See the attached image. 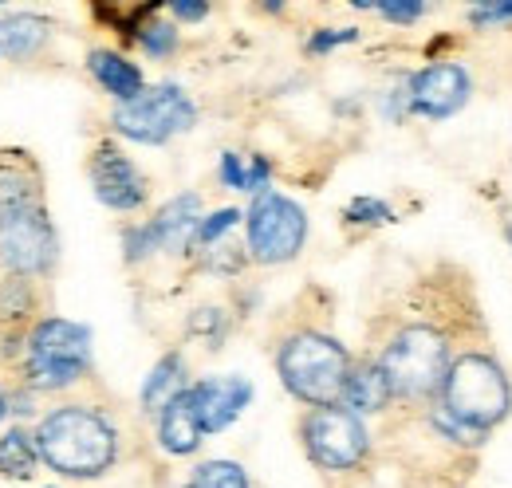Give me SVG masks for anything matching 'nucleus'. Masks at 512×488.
Segmentation results:
<instances>
[{"label":"nucleus","mask_w":512,"mask_h":488,"mask_svg":"<svg viewBox=\"0 0 512 488\" xmlns=\"http://www.w3.org/2000/svg\"><path fill=\"white\" fill-rule=\"evenodd\" d=\"M91 185H95V197L111 209H138L142 197H146V182L142 174L134 170L127 154H119L115 146H103L95 150L91 158Z\"/></svg>","instance_id":"obj_12"},{"label":"nucleus","mask_w":512,"mask_h":488,"mask_svg":"<svg viewBox=\"0 0 512 488\" xmlns=\"http://www.w3.org/2000/svg\"><path fill=\"white\" fill-rule=\"evenodd\" d=\"M162 445L170 449V453H178V457H186L193 453L197 445H201V418H197V406H193V394L190 390H182L166 410H162Z\"/></svg>","instance_id":"obj_14"},{"label":"nucleus","mask_w":512,"mask_h":488,"mask_svg":"<svg viewBox=\"0 0 512 488\" xmlns=\"http://www.w3.org/2000/svg\"><path fill=\"white\" fill-rule=\"evenodd\" d=\"M36 457H40V449H36V441L24 429H12V433L0 437V473H8V477H32Z\"/></svg>","instance_id":"obj_19"},{"label":"nucleus","mask_w":512,"mask_h":488,"mask_svg":"<svg viewBox=\"0 0 512 488\" xmlns=\"http://www.w3.org/2000/svg\"><path fill=\"white\" fill-rule=\"evenodd\" d=\"M193 119L197 115H193V103L186 99V91L170 87V83L150 87L138 99L115 107V130L134 138V142H146V146H158V142L190 130Z\"/></svg>","instance_id":"obj_6"},{"label":"nucleus","mask_w":512,"mask_h":488,"mask_svg":"<svg viewBox=\"0 0 512 488\" xmlns=\"http://www.w3.org/2000/svg\"><path fill=\"white\" fill-rule=\"evenodd\" d=\"M91 363V331L71 319H44L28 339V378L32 386L60 390L71 386Z\"/></svg>","instance_id":"obj_5"},{"label":"nucleus","mask_w":512,"mask_h":488,"mask_svg":"<svg viewBox=\"0 0 512 488\" xmlns=\"http://www.w3.org/2000/svg\"><path fill=\"white\" fill-rule=\"evenodd\" d=\"M308 237V217L296 201L280 193H260L249 209V252L260 264L292 260Z\"/></svg>","instance_id":"obj_7"},{"label":"nucleus","mask_w":512,"mask_h":488,"mask_svg":"<svg viewBox=\"0 0 512 488\" xmlns=\"http://www.w3.org/2000/svg\"><path fill=\"white\" fill-rule=\"evenodd\" d=\"M512 406L509 382L501 374V366L485 355H465L449 366L446 378V410L473 429L497 426Z\"/></svg>","instance_id":"obj_3"},{"label":"nucleus","mask_w":512,"mask_h":488,"mask_svg":"<svg viewBox=\"0 0 512 488\" xmlns=\"http://www.w3.org/2000/svg\"><path fill=\"white\" fill-rule=\"evenodd\" d=\"M221 178H225L229 189H249V170L241 166L237 154H225V158H221Z\"/></svg>","instance_id":"obj_28"},{"label":"nucleus","mask_w":512,"mask_h":488,"mask_svg":"<svg viewBox=\"0 0 512 488\" xmlns=\"http://www.w3.org/2000/svg\"><path fill=\"white\" fill-rule=\"evenodd\" d=\"M264 182H268V162L253 158V166H249V189H260Z\"/></svg>","instance_id":"obj_31"},{"label":"nucleus","mask_w":512,"mask_h":488,"mask_svg":"<svg viewBox=\"0 0 512 488\" xmlns=\"http://www.w3.org/2000/svg\"><path fill=\"white\" fill-rule=\"evenodd\" d=\"M36 449L64 477H99L115 461V429L91 410L64 406L40 422Z\"/></svg>","instance_id":"obj_1"},{"label":"nucleus","mask_w":512,"mask_h":488,"mask_svg":"<svg viewBox=\"0 0 512 488\" xmlns=\"http://www.w3.org/2000/svg\"><path fill=\"white\" fill-rule=\"evenodd\" d=\"M138 40H142V48H146L150 56H170L174 44H178V32H174L170 24H146V28L138 32Z\"/></svg>","instance_id":"obj_23"},{"label":"nucleus","mask_w":512,"mask_h":488,"mask_svg":"<svg viewBox=\"0 0 512 488\" xmlns=\"http://www.w3.org/2000/svg\"><path fill=\"white\" fill-rule=\"evenodd\" d=\"M44 40H48V24H44L40 16L20 12V16H12V20L0 24V52H4L8 60H28V56H36V52L44 48Z\"/></svg>","instance_id":"obj_17"},{"label":"nucleus","mask_w":512,"mask_h":488,"mask_svg":"<svg viewBox=\"0 0 512 488\" xmlns=\"http://www.w3.org/2000/svg\"><path fill=\"white\" fill-rule=\"evenodd\" d=\"M193 406H197V418L205 433H221L225 426H233L241 418V410L253 402V382L241 378V374H213V378H201L190 390Z\"/></svg>","instance_id":"obj_11"},{"label":"nucleus","mask_w":512,"mask_h":488,"mask_svg":"<svg viewBox=\"0 0 512 488\" xmlns=\"http://www.w3.org/2000/svg\"><path fill=\"white\" fill-rule=\"evenodd\" d=\"M170 12H174L178 20H205V16H209V4H197V0H174V4H170Z\"/></svg>","instance_id":"obj_30"},{"label":"nucleus","mask_w":512,"mask_h":488,"mask_svg":"<svg viewBox=\"0 0 512 488\" xmlns=\"http://www.w3.org/2000/svg\"><path fill=\"white\" fill-rule=\"evenodd\" d=\"M469 99V75L457 63H434L410 79V107L426 119H449Z\"/></svg>","instance_id":"obj_10"},{"label":"nucleus","mask_w":512,"mask_h":488,"mask_svg":"<svg viewBox=\"0 0 512 488\" xmlns=\"http://www.w3.org/2000/svg\"><path fill=\"white\" fill-rule=\"evenodd\" d=\"M497 20H512V4L493 0V4H477V8H473V24H477V28L497 24Z\"/></svg>","instance_id":"obj_27"},{"label":"nucleus","mask_w":512,"mask_h":488,"mask_svg":"<svg viewBox=\"0 0 512 488\" xmlns=\"http://www.w3.org/2000/svg\"><path fill=\"white\" fill-rule=\"evenodd\" d=\"M36 205V189L28 178H20L16 170H0V217L16 213V209H32Z\"/></svg>","instance_id":"obj_21"},{"label":"nucleus","mask_w":512,"mask_h":488,"mask_svg":"<svg viewBox=\"0 0 512 488\" xmlns=\"http://www.w3.org/2000/svg\"><path fill=\"white\" fill-rule=\"evenodd\" d=\"M280 378L284 386L308 402V406H335V398H343V386H347V374H351V359L347 351L316 331H304V335H292L284 347H280Z\"/></svg>","instance_id":"obj_2"},{"label":"nucleus","mask_w":512,"mask_h":488,"mask_svg":"<svg viewBox=\"0 0 512 488\" xmlns=\"http://www.w3.org/2000/svg\"><path fill=\"white\" fill-rule=\"evenodd\" d=\"M178 394H182V359L166 355L162 363L150 370V378L142 386V406L146 410H166Z\"/></svg>","instance_id":"obj_18"},{"label":"nucleus","mask_w":512,"mask_h":488,"mask_svg":"<svg viewBox=\"0 0 512 488\" xmlns=\"http://www.w3.org/2000/svg\"><path fill=\"white\" fill-rule=\"evenodd\" d=\"M197 229H201V201H197V193L174 197V201L146 225L154 248H170V252L190 248V244L197 241Z\"/></svg>","instance_id":"obj_13"},{"label":"nucleus","mask_w":512,"mask_h":488,"mask_svg":"<svg viewBox=\"0 0 512 488\" xmlns=\"http://www.w3.org/2000/svg\"><path fill=\"white\" fill-rule=\"evenodd\" d=\"M190 488H249V477L233 461H205L193 469Z\"/></svg>","instance_id":"obj_20"},{"label":"nucleus","mask_w":512,"mask_h":488,"mask_svg":"<svg viewBox=\"0 0 512 488\" xmlns=\"http://www.w3.org/2000/svg\"><path fill=\"white\" fill-rule=\"evenodd\" d=\"M394 386L386 378L383 363H363L347 374V386H343V402L351 406V414H375L390 402Z\"/></svg>","instance_id":"obj_15"},{"label":"nucleus","mask_w":512,"mask_h":488,"mask_svg":"<svg viewBox=\"0 0 512 488\" xmlns=\"http://www.w3.org/2000/svg\"><path fill=\"white\" fill-rule=\"evenodd\" d=\"M304 445L320 469H355L367 457V429L359 414L343 406H323L304 422Z\"/></svg>","instance_id":"obj_8"},{"label":"nucleus","mask_w":512,"mask_h":488,"mask_svg":"<svg viewBox=\"0 0 512 488\" xmlns=\"http://www.w3.org/2000/svg\"><path fill=\"white\" fill-rule=\"evenodd\" d=\"M91 75L103 83V91H111L119 103H130L142 95V71L130 60L115 52H91Z\"/></svg>","instance_id":"obj_16"},{"label":"nucleus","mask_w":512,"mask_h":488,"mask_svg":"<svg viewBox=\"0 0 512 488\" xmlns=\"http://www.w3.org/2000/svg\"><path fill=\"white\" fill-rule=\"evenodd\" d=\"M375 8L383 12L390 24H414L426 12V4H414V0H406V4H375Z\"/></svg>","instance_id":"obj_26"},{"label":"nucleus","mask_w":512,"mask_h":488,"mask_svg":"<svg viewBox=\"0 0 512 488\" xmlns=\"http://www.w3.org/2000/svg\"><path fill=\"white\" fill-rule=\"evenodd\" d=\"M359 32L355 28H347V32H320V36H312V44H308V52H327V48H339V44H351Z\"/></svg>","instance_id":"obj_29"},{"label":"nucleus","mask_w":512,"mask_h":488,"mask_svg":"<svg viewBox=\"0 0 512 488\" xmlns=\"http://www.w3.org/2000/svg\"><path fill=\"white\" fill-rule=\"evenodd\" d=\"M4 414H8V398L0 394V422H4Z\"/></svg>","instance_id":"obj_32"},{"label":"nucleus","mask_w":512,"mask_h":488,"mask_svg":"<svg viewBox=\"0 0 512 488\" xmlns=\"http://www.w3.org/2000/svg\"><path fill=\"white\" fill-rule=\"evenodd\" d=\"M347 221L351 225H383V221H394V213H390V205L375 201V197H355L347 205Z\"/></svg>","instance_id":"obj_22"},{"label":"nucleus","mask_w":512,"mask_h":488,"mask_svg":"<svg viewBox=\"0 0 512 488\" xmlns=\"http://www.w3.org/2000/svg\"><path fill=\"white\" fill-rule=\"evenodd\" d=\"M434 426L442 429V433H449L453 441H465V445H477L481 441V429H473V426H465V422H457L449 410H438L434 414Z\"/></svg>","instance_id":"obj_25"},{"label":"nucleus","mask_w":512,"mask_h":488,"mask_svg":"<svg viewBox=\"0 0 512 488\" xmlns=\"http://www.w3.org/2000/svg\"><path fill=\"white\" fill-rule=\"evenodd\" d=\"M0 260L12 272H44L56 260V233L44 217V209H16L0 217Z\"/></svg>","instance_id":"obj_9"},{"label":"nucleus","mask_w":512,"mask_h":488,"mask_svg":"<svg viewBox=\"0 0 512 488\" xmlns=\"http://www.w3.org/2000/svg\"><path fill=\"white\" fill-rule=\"evenodd\" d=\"M383 370L386 378H390V386H394V394L430 398V394L446 390V378H449L446 339L438 331H430V327H406L386 347Z\"/></svg>","instance_id":"obj_4"},{"label":"nucleus","mask_w":512,"mask_h":488,"mask_svg":"<svg viewBox=\"0 0 512 488\" xmlns=\"http://www.w3.org/2000/svg\"><path fill=\"white\" fill-rule=\"evenodd\" d=\"M237 221H241V213H237V209H221V213L205 217V221H201V229H197V244H213L225 229H233Z\"/></svg>","instance_id":"obj_24"}]
</instances>
